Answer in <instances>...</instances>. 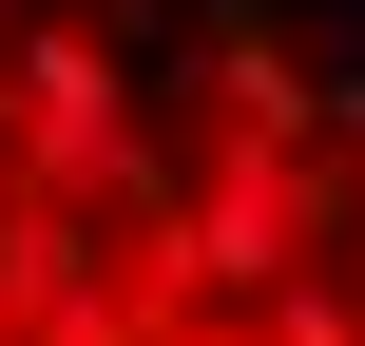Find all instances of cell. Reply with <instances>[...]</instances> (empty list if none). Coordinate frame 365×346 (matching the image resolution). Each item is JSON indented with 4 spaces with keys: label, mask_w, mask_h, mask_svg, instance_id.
Listing matches in <instances>:
<instances>
[{
    "label": "cell",
    "mask_w": 365,
    "mask_h": 346,
    "mask_svg": "<svg viewBox=\"0 0 365 346\" xmlns=\"http://www.w3.org/2000/svg\"><path fill=\"white\" fill-rule=\"evenodd\" d=\"M0 346H365V58L289 0H0Z\"/></svg>",
    "instance_id": "1"
}]
</instances>
